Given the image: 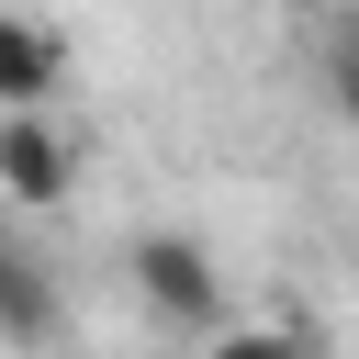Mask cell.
Masks as SVG:
<instances>
[{"label": "cell", "mask_w": 359, "mask_h": 359, "mask_svg": "<svg viewBox=\"0 0 359 359\" xmlns=\"http://www.w3.org/2000/svg\"><path fill=\"white\" fill-rule=\"evenodd\" d=\"M67 90V34L34 11H0V112H45Z\"/></svg>", "instance_id": "obj_3"}, {"label": "cell", "mask_w": 359, "mask_h": 359, "mask_svg": "<svg viewBox=\"0 0 359 359\" xmlns=\"http://www.w3.org/2000/svg\"><path fill=\"white\" fill-rule=\"evenodd\" d=\"M123 280H135V303H146L157 325H180V337H202V325L224 314L213 247H202V236H168V224H146V236L123 247Z\"/></svg>", "instance_id": "obj_1"}, {"label": "cell", "mask_w": 359, "mask_h": 359, "mask_svg": "<svg viewBox=\"0 0 359 359\" xmlns=\"http://www.w3.org/2000/svg\"><path fill=\"white\" fill-rule=\"evenodd\" d=\"M325 112L359 135V22H337V45H325Z\"/></svg>", "instance_id": "obj_6"}, {"label": "cell", "mask_w": 359, "mask_h": 359, "mask_svg": "<svg viewBox=\"0 0 359 359\" xmlns=\"http://www.w3.org/2000/svg\"><path fill=\"white\" fill-rule=\"evenodd\" d=\"M202 359H314L303 325H202Z\"/></svg>", "instance_id": "obj_5"}, {"label": "cell", "mask_w": 359, "mask_h": 359, "mask_svg": "<svg viewBox=\"0 0 359 359\" xmlns=\"http://www.w3.org/2000/svg\"><path fill=\"white\" fill-rule=\"evenodd\" d=\"M56 314H67L56 303V269L0 236V348H56Z\"/></svg>", "instance_id": "obj_4"}, {"label": "cell", "mask_w": 359, "mask_h": 359, "mask_svg": "<svg viewBox=\"0 0 359 359\" xmlns=\"http://www.w3.org/2000/svg\"><path fill=\"white\" fill-rule=\"evenodd\" d=\"M67 180H79V146L45 112H0V202L45 213V202H67Z\"/></svg>", "instance_id": "obj_2"}]
</instances>
